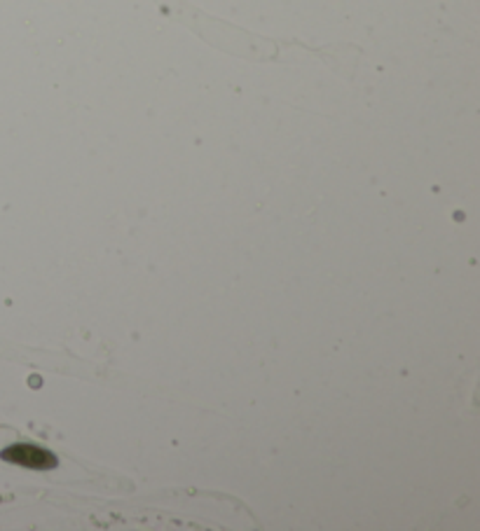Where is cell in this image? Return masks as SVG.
<instances>
[{
	"instance_id": "6da1fadb",
	"label": "cell",
	"mask_w": 480,
	"mask_h": 531,
	"mask_svg": "<svg viewBox=\"0 0 480 531\" xmlns=\"http://www.w3.org/2000/svg\"><path fill=\"white\" fill-rule=\"evenodd\" d=\"M3 461L7 464L24 466V468H36V471H49V468H56L59 459H56L49 449L36 447V445H12V447L3 449L0 452Z\"/></svg>"
}]
</instances>
